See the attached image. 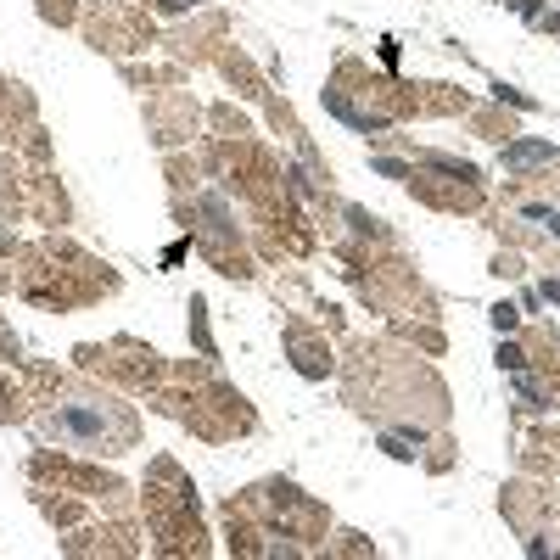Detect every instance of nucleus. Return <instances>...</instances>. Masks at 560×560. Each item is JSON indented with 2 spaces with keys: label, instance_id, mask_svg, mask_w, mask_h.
<instances>
[{
  "label": "nucleus",
  "instance_id": "1",
  "mask_svg": "<svg viewBox=\"0 0 560 560\" xmlns=\"http://www.w3.org/2000/svg\"><path fill=\"white\" fill-rule=\"evenodd\" d=\"M538 157H549V146H515L504 162H515V168H521V162H538Z\"/></svg>",
  "mask_w": 560,
  "mask_h": 560
}]
</instances>
